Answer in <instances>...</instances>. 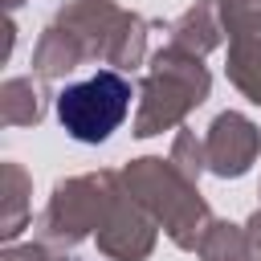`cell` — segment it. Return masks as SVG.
<instances>
[{"label": "cell", "instance_id": "1", "mask_svg": "<svg viewBox=\"0 0 261 261\" xmlns=\"http://www.w3.org/2000/svg\"><path fill=\"white\" fill-rule=\"evenodd\" d=\"M130 110V82L114 69H98L86 82H73L57 94V122L77 143L110 139Z\"/></svg>", "mask_w": 261, "mask_h": 261}]
</instances>
